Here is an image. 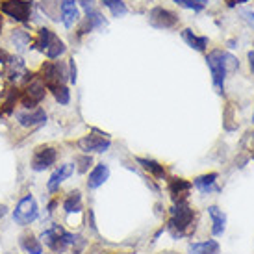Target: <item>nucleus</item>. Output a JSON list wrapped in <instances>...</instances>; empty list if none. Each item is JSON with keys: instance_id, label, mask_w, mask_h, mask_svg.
Segmentation results:
<instances>
[{"instance_id": "obj_2", "label": "nucleus", "mask_w": 254, "mask_h": 254, "mask_svg": "<svg viewBox=\"0 0 254 254\" xmlns=\"http://www.w3.org/2000/svg\"><path fill=\"white\" fill-rule=\"evenodd\" d=\"M169 223H167V232L178 240L184 236H190L195 223V210L188 202L184 204H173L169 210Z\"/></svg>"}, {"instance_id": "obj_14", "label": "nucleus", "mask_w": 254, "mask_h": 254, "mask_svg": "<svg viewBox=\"0 0 254 254\" xmlns=\"http://www.w3.org/2000/svg\"><path fill=\"white\" fill-rule=\"evenodd\" d=\"M17 243H19V249L24 254H45V245L32 228H24Z\"/></svg>"}, {"instance_id": "obj_22", "label": "nucleus", "mask_w": 254, "mask_h": 254, "mask_svg": "<svg viewBox=\"0 0 254 254\" xmlns=\"http://www.w3.org/2000/svg\"><path fill=\"white\" fill-rule=\"evenodd\" d=\"M208 215L212 219V234L213 236H223L226 226V215L223 210H219L217 206H210L208 208Z\"/></svg>"}, {"instance_id": "obj_11", "label": "nucleus", "mask_w": 254, "mask_h": 254, "mask_svg": "<svg viewBox=\"0 0 254 254\" xmlns=\"http://www.w3.org/2000/svg\"><path fill=\"white\" fill-rule=\"evenodd\" d=\"M72 175H74V163H60V165H56V169L50 173L49 180H47V184H45L49 197H52V195H60L62 186H64Z\"/></svg>"}, {"instance_id": "obj_31", "label": "nucleus", "mask_w": 254, "mask_h": 254, "mask_svg": "<svg viewBox=\"0 0 254 254\" xmlns=\"http://www.w3.org/2000/svg\"><path fill=\"white\" fill-rule=\"evenodd\" d=\"M240 15H241V17H243V19H245V21H247L249 24H251V26L254 28V11H253V9H241Z\"/></svg>"}, {"instance_id": "obj_41", "label": "nucleus", "mask_w": 254, "mask_h": 254, "mask_svg": "<svg viewBox=\"0 0 254 254\" xmlns=\"http://www.w3.org/2000/svg\"><path fill=\"white\" fill-rule=\"evenodd\" d=\"M45 254H52V253H45Z\"/></svg>"}, {"instance_id": "obj_34", "label": "nucleus", "mask_w": 254, "mask_h": 254, "mask_svg": "<svg viewBox=\"0 0 254 254\" xmlns=\"http://www.w3.org/2000/svg\"><path fill=\"white\" fill-rule=\"evenodd\" d=\"M6 213H7V206L6 204H0V221L6 217Z\"/></svg>"}, {"instance_id": "obj_26", "label": "nucleus", "mask_w": 254, "mask_h": 254, "mask_svg": "<svg viewBox=\"0 0 254 254\" xmlns=\"http://www.w3.org/2000/svg\"><path fill=\"white\" fill-rule=\"evenodd\" d=\"M100 4L108 7L113 17H125L128 13V7L123 0H100Z\"/></svg>"}, {"instance_id": "obj_5", "label": "nucleus", "mask_w": 254, "mask_h": 254, "mask_svg": "<svg viewBox=\"0 0 254 254\" xmlns=\"http://www.w3.org/2000/svg\"><path fill=\"white\" fill-rule=\"evenodd\" d=\"M60 210L64 212V223L62 225L65 228L72 230V219H74V215H78V217L84 215V193L80 190H69L65 195H62Z\"/></svg>"}, {"instance_id": "obj_18", "label": "nucleus", "mask_w": 254, "mask_h": 254, "mask_svg": "<svg viewBox=\"0 0 254 254\" xmlns=\"http://www.w3.org/2000/svg\"><path fill=\"white\" fill-rule=\"evenodd\" d=\"M135 163L152 178H156V180H165V177H167L165 167L160 162L152 160V158H135Z\"/></svg>"}, {"instance_id": "obj_19", "label": "nucleus", "mask_w": 254, "mask_h": 254, "mask_svg": "<svg viewBox=\"0 0 254 254\" xmlns=\"http://www.w3.org/2000/svg\"><path fill=\"white\" fill-rule=\"evenodd\" d=\"M65 52H67V45H65L64 39L60 36H56V34H54V37H52L50 43L47 45V49L43 50L45 58H47V60H52V62H56V60H60L62 56H65Z\"/></svg>"}, {"instance_id": "obj_24", "label": "nucleus", "mask_w": 254, "mask_h": 254, "mask_svg": "<svg viewBox=\"0 0 254 254\" xmlns=\"http://www.w3.org/2000/svg\"><path fill=\"white\" fill-rule=\"evenodd\" d=\"M182 39L188 45H190L191 49H195L197 52H204L206 49H208V37L206 36H197L195 32L191 28H186V30H182Z\"/></svg>"}, {"instance_id": "obj_20", "label": "nucleus", "mask_w": 254, "mask_h": 254, "mask_svg": "<svg viewBox=\"0 0 254 254\" xmlns=\"http://www.w3.org/2000/svg\"><path fill=\"white\" fill-rule=\"evenodd\" d=\"M217 178H219L217 173H208V175H200V177H197L191 184H193V188L200 191L202 195H208V193H212V191L217 190V188H215Z\"/></svg>"}, {"instance_id": "obj_28", "label": "nucleus", "mask_w": 254, "mask_h": 254, "mask_svg": "<svg viewBox=\"0 0 254 254\" xmlns=\"http://www.w3.org/2000/svg\"><path fill=\"white\" fill-rule=\"evenodd\" d=\"M60 204H62V197H60V195H52V197H49V200L45 202V215H47L49 221L60 212Z\"/></svg>"}, {"instance_id": "obj_1", "label": "nucleus", "mask_w": 254, "mask_h": 254, "mask_svg": "<svg viewBox=\"0 0 254 254\" xmlns=\"http://www.w3.org/2000/svg\"><path fill=\"white\" fill-rule=\"evenodd\" d=\"M206 64L210 67V72H212V84L215 87V91L221 95L225 91V78L228 72H236L238 67H240V62L238 58L232 56L230 52L221 49H213L208 52L206 56Z\"/></svg>"}, {"instance_id": "obj_17", "label": "nucleus", "mask_w": 254, "mask_h": 254, "mask_svg": "<svg viewBox=\"0 0 254 254\" xmlns=\"http://www.w3.org/2000/svg\"><path fill=\"white\" fill-rule=\"evenodd\" d=\"M62 22L67 30L80 22V9L74 0H62Z\"/></svg>"}, {"instance_id": "obj_9", "label": "nucleus", "mask_w": 254, "mask_h": 254, "mask_svg": "<svg viewBox=\"0 0 254 254\" xmlns=\"http://www.w3.org/2000/svg\"><path fill=\"white\" fill-rule=\"evenodd\" d=\"M32 9H34L32 0H2L0 2V13L22 24H28L32 21Z\"/></svg>"}, {"instance_id": "obj_6", "label": "nucleus", "mask_w": 254, "mask_h": 254, "mask_svg": "<svg viewBox=\"0 0 254 254\" xmlns=\"http://www.w3.org/2000/svg\"><path fill=\"white\" fill-rule=\"evenodd\" d=\"M47 85L43 84V80L39 76H34L28 84L21 89V97H19V108L24 110H32V108H39L43 100L47 99Z\"/></svg>"}, {"instance_id": "obj_38", "label": "nucleus", "mask_w": 254, "mask_h": 254, "mask_svg": "<svg viewBox=\"0 0 254 254\" xmlns=\"http://www.w3.org/2000/svg\"><path fill=\"white\" fill-rule=\"evenodd\" d=\"M2 115H4V112H2V106H0V119H2Z\"/></svg>"}, {"instance_id": "obj_12", "label": "nucleus", "mask_w": 254, "mask_h": 254, "mask_svg": "<svg viewBox=\"0 0 254 254\" xmlns=\"http://www.w3.org/2000/svg\"><path fill=\"white\" fill-rule=\"evenodd\" d=\"M148 22H150V26H154V28L169 30V28H175V26H178L180 17H178L175 11L167 9V7L156 6V7H152V9L148 11Z\"/></svg>"}, {"instance_id": "obj_23", "label": "nucleus", "mask_w": 254, "mask_h": 254, "mask_svg": "<svg viewBox=\"0 0 254 254\" xmlns=\"http://www.w3.org/2000/svg\"><path fill=\"white\" fill-rule=\"evenodd\" d=\"M190 254H219L221 247L215 240H206V241H193L188 247Z\"/></svg>"}, {"instance_id": "obj_32", "label": "nucleus", "mask_w": 254, "mask_h": 254, "mask_svg": "<svg viewBox=\"0 0 254 254\" xmlns=\"http://www.w3.org/2000/svg\"><path fill=\"white\" fill-rule=\"evenodd\" d=\"M76 2L84 7V11H91V9H95V0H76Z\"/></svg>"}, {"instance_id": "obj_42", "label": "nucleus", "mask_w": 254, "mask_h": 254, "mask_svg": "<svg viewBox=\"0 0 254 254\" xmlns=\"http://www.w3.org/2000/svg\"><path fill=\"white\" fill-rule=\"evenodd\" d=\"M253 160H254V154H253Z\"/></svg>"}, {"instance_id": "obj_36", "label": "nucleus", "mask_w": 254, "mask_h": 254, "mask_svg": "<svg viewBox=\"0 0 254 254\" xmlns=\"http://www.w3.org/2000/svg\"><path fill=\"white\" fill-rule=\"evenodd\" d=\"M160 254H178V253H171V251H165V253H160Z\"/></svg>"}, {"instance_id": "obj_10", "label": "nucleus", "mask_w": 254, "mask_h": 254, "mask_svg": "<svg viewBox=\"0 0 254 254\" xmlns=\"http://www.w3.org/2000/svg\"><path fill=\"white\" fill-rule=\"evenodd\" d=\"M13 119L21 128H26V130H36V128L47 125L49 113L45 112V108H41V106L32 108V110L19 108V110L13 113Z\"/></svg>"}, {"instance_id": "obj_3", "label": "nucleus", "mask_w": 254, "mask_h": 254, "mask_svg": "<svg viewBox=\"0 0 254 254\" xmlns=\"http://www.w3.org/2000/svg\"><path fill=\"white\" fill-rule=\"evenodd\" d=\"M39 219H41V208L37 198L32 193H24L11 210V221L21 228H32V225Z\"/></svg>"}, {"instance_id": "obj_15", "label": "nucleus", "mask_w": 254, "mask_h": 254, "mask_svg": "<svg viewBox=\"0 0 254 254\" xmlns=\"http://www.w3.org/2000/svg\"><path fill=\"white\" fill-rule=\"evenodd\" d=\"M110 178V165L104 162L100 163H95L93 165V169L87 173V178H85V186H87V190L89 191H95L102 188L106 180Z\"/></svg>"}, {"instance_id": "obj_33", "label": "nucleus", "mask_w": 254, "mask_h": 254, "mask_svg": "<svg viewBox=\"0 0 254 254\" xmlns=\"http://www.w3.org/2000/svg\"><path fill=\"white\" fill-rule=\"evenodd\" d=\"M245 2H249V0H225V4L228 7H236L240 6V4H245Z\"/></svg>"}, {"instance_id": "obj_27", "label": "nucleus", "mask_w": 254, "mask_h": 254, "mask_svg": "<svg viewBox=\"0 0 254 254\" xmlns=\"http://www.w3.org/2000/svg\"><path fill=\"white\" fill-rule=\"evenodd\" d=\"M54 95V100H56L60 106H69L71 104V89H69V85H62V87H58L52 91Z\"/></svg>"}, {"instance_id": "obj_37", "label": "nucleus", "mask_w": 254, "mask_h": 254, "mask_svg": "<svg viewBox=\"0 0 254 254\" xmlns=\"http://www.w3.org/2000/svg\"><path fill=\"white\" fill-rule=\"evenodd\" d=\"M0 36H2V17H0Z\"/></svg>"}, {"instance_id": "obj_16", "label": "nucleus", "mask_w": 254, "mask_h": 254, "mask_svg": "<svg viewBox=\"0 0 254 254\" xmlns=\"http://www.w3.org/2000/svg\"><path fill=\"white\" fill-rule=\"evenodd\" d=\"M9 43H11V47L15 49L17 54H22L24 50L32 49V43H34V37L30 32L22 28H13L9 32Z\"/></svg>"}, {"instance_id": "obj_30", "label": "nucleus", "mask_w": 254, "mask_h": 254, "mask_svg": "<svg viewBox=\"0 0 254 254\" xmlns=\"http://www.w3.org/2000/svg\"><path fill=\"white\" fill-rule=\"evenodd\" d=\"M67 69H69V84L74 85L78 82V67H76L74 58H69V60H67Z\"/></svg>"}, {"instance_id": "obj_39", "label": "nucleus", "mask_w": 254, "mask_h": 254, "mask_svg": "<svg viewBox=\"0 0 254 254\" xmlns=\"http://www.w3.org/2000/svg\"><path fill=\"white\" fill-rule=\"evenodd\" d=\"M115 254H135V253H115Z\"/></svg>"}, {"instance_id": "obj_35", "label": "nucleus", "mask_w": 254, "mask_h": 254, "mask_svg": "<svg viewBox=\"0 0 254 254\" xmlns=\"http://www.w3.org/2000/svg\"><path fill=\"white\" fill-rule=\"evenodd\" d=\"M249 64H251V71L254 72V50L249 52Z\"/></svg>"}, {"instance_id": "obj_4", "label": "nucleus", "mask_w": 254, "mask_h": 254, "mask_svg": "<svg viewBox=\"0 0 254 254\" xmlns=\"http://www.w3.org/2000/svg\"><path fill=\"white\" fill-rule=\"evenodd\" d=\"M37 76L43 80V84L47 85V89L50 93L62 87V85L69 84V69H67V62H62V60H47L43 62L39 71H37Z\"/></svg>"}, {"instance_id": "obj_7", "label": "nucleus", "mask_w": 254, "mask_h": 254, "mask_svg": "<svg viewBox=\"0 0 254 254\" xmlns=\"http://www.w3.org/2000/svg\"><path fill=\"white\" fill-rule=\"evenodd\" d=\"M58 160H60V148L56 145H39L32 152L30 169L34 173H45V171L56 167Z\"/></svg>"}, {"instance_id": "obj_40", "label": "nucleus", "mask_w": 254, "mask_h": 254, "mask_svg": "<svg viewBox=\"0 0 254 254\" xmlns=\"http://www.w3.org/2000/svg\"><path fill=\"white\" fill-rule=\"evenodd\" d=\"M253 123H254V113H253Z\"/></svg>"}, {"instance_id": "obj_29", "label": "nucleus", "mask_w": 254, "mask_h": 254, "mask_svg": "<svg viewBox=\"0 0 254 254\" xmlns=\"http://www.w3.org/2000/svg\"><path fill=\"white\" fill-rule=\"evenodd\" d=\"M180 7L186 9H193V11H202L208 6V0H175Z\"/></svg>"}, {"instance_id": "obj_25", "label": "nucleus", "mask_w": 254, "mask_h": 254, "mask_svg": "<svg viewBox=\"0 0 254 254\" xmlns=\"http://www.w3.org/2000/svg\"><path fill=\"white\" fill-rule=\"evenodd\" d=\"M74 171L78 175H87L93 169V156L91 154H76L74 156Z\"/></svg>"}, {"instance_id": "obj_8", "label": "nucleus", "mask_w": 254, "mask_h": 254, "mask_svg": "<svg viewBox=\"0 0 254 254\" xmlns=\"http://www.w3.org/2000/svg\"><path fill=\"white\" fill-rule=\"evenodd\" d=\"M76 147L82 154H102V152H108L110 147H112V139L110 135L102 134L100 130L93 128L91 134L82 135L76 141Z\"/></svg>"}, {"instance_id": "obj_21", "label": "nucleus", "mask_w": 254, "mask_h": 254, "mask_svg": "<svg viewBox=\"0 0 254 254\" xmlns=\"http://www.w3.org/2000/svg\"><path fill=\"white\" fill-rule=\"evenodd\" d=\"M39 9L50 21H62V0H39Z\"/></svg>"}, {"instance_id": "obj_13", "label": "nucleus", "mask_w": 254, "mask_h": 254, "mask_svg": "<svg viewBox=\"0 0 254 254\" xmlns=\"http://www.w3.org/2000/svg\"><path fill=\"white\" fill-rule=\"evenodd\" d=\"M193 188V184L186 178H169L167 180V191H169L173 204H184L190 198V191Z\"/></svg>"}]
</instances>
